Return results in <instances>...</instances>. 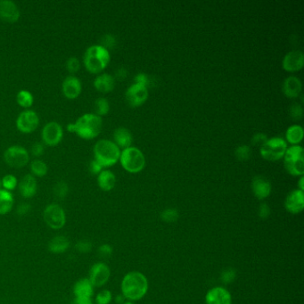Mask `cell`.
Masks as SVG:
<instances>
[{
  "label": "cell",
  "instance_id": "cell-1",
  "mask_svg": "<svg viewBox=\"0 0 304 304\" xmlns=\"http://www.w3.org/2000/svg\"><path fill=\"white\" fill-rule=\"evenodd\" d=\"M103 128L102 117L95 114H85L81 115L74 123L67 125L69 132H73L81 139L91 140L96 139L101 133Z\"/></svg>",
  "mask_w": 304,
  "mask_h": 304
},
{
  "label": "cell",
  "instance_id": "cell-2",
  "mask_svg": "<svg viewBox=\"0 0 304 304\" xmlns=\"http://www.w3.org/2000/svg\"><path fill=\"white\" fill-rule=\"evenodd\" d=\"M148 290L147 279L140 272L132 271L125 275L122 281V293L125 299L138 301L142 299Z\"/></svg>",
  "mask_w": 304,
  "mask_h": 304
},
{
  "label": "cell",
  "instance_id": "cell-3",
  "mask_svg": "<svg viewBox=\"0 0 304 304\" xmlns=\"http://www.w3.org/2000/svg\"><path fill=\"white\" fill-rule=\"evenodd\" d=\"M111 60L110 52L101 45H93L87 48L83 56V63L88 72L98 74L103 72Z\"/></svg>",
  "mask_w": 304,
  "mask_h": 304
},
{
  "label": "cell",
  "instance_id": "cell-4",
  "mask_svg": "<svg viewBox=\"0 0 304 304\" xmlns=\"http://www.w3.org/2000/svg\"><path fill=\"white\" fill-rule=\"evenodd\" d=\"M95 160L102 165L103 168H107L115 164L121 156V149L114 141L109 140H98L94 145Z\"/></svg>",
  "mask_w": 304,
  "mask_h": 304
},
{
  "label": "cell",
  "instance_id": "cell-5",
  "mask_svg": "<svg viewBox=\"0 0 304 304\" xmlns=\"http://www.w3.org/2000/svg\"><path fill=\"white\" fill-rule=\"evenodd\" d=\"M284 164L289 174L292 176H304V147L299 144L287 147L284 155Z\"/></svg>",
  "mask_w": 304,
  "mask_h": 304
},
{
  "label": "cell",
  "instance_id": "cell-6",
  "mask_svg": "<svg viewBox=\"0 0 304 304\" xmlns=\"http://www.w3.org/2000/svg\"><path fill=\"white\" fill-rule=\"evenodd\" d=\"M120 162L129 173H139L145 166V157L141 150L135 146L125 148L121 152Z\"/></svg>",
  "mask_w": 304,
  "mask_h": 304
},
{
  "label": "cell",
  "instance_id": "cell-7",
  "mask_svg": "<svg viewBox=\"0 0 304 304\" xmlns=\"http://www.w3.org/2000/svg\"><path fill=\"white\" fill-rule=\"evenodd\" d=\"M286 149H287L286 141L282 138L274 137L271 139H268V140L261 146L260 153L262 157L265 160L275 162L283 158Z\"/></svg>",
  "mask_w": 304,
  "mask_h": 304
},
{
  "label": "cell",
  "instance_id": "cell-8",
  "mask_svg": "<svg viewBox=\"0 0 304 304\" xmlns=\"http://www.w3.org/2000/svg\"><path fill=\"white\" fill-rule=\"evenodd\" d=\"M43 219L48 227L58 230L64 227L66 224L65 211L57 203L48 204L43 211Z\"/></svg>",
  "mask_w": 304,
  "mask_h": 304
},
{
  "label": "cell",
  "instance_id": "cell-9",
  "mask_svg": "<svg viewBox=\"0 0 304 304\" xmlns=\"http://www.w3.org/2000/svg\"><path fill=\"white\" fill-rule=\"evenodd\" d=\"M5 163L13 168H22L29 163L30 155L26 148L21 145H12L4 153Z\"/></svg>",
  "mask_w": 304,
  "mask_h": 304
},
{
  "label": "cell",
  "instance_id": "cell-10",
  "mask_svg": "<svg viewBox=\"0 0 304 304\" xmlns=\"http://www.w3.org/2000/svg\"><path fill=\"white\" fill-rule=\"evenodd\" d=\"M40 125V117L36 112L30 109L22 111L16 120V127L22 133H31Z\"/></svg>",
  "mask_w": 304,
  "mask_h": 304
},
{
  "label": "cell",
  "instance_id": "cell-11",
  "mask_svg": "<svg viewBox=\"0 0 304 304\" xmlns=\"http://www.w3.org/2000/svg\"><path fill=\"white\" fill-rule=\"evenodd\" d=\"M63 138V129L57 122H50L42 129L41 139L43 143L49 146H56L61 143Z\"/></svg>",
  "mask_w": 304,
  "mask_h": 304
},
{
  "label": "cell",
  "instance_id": "cell-12",
  "mask_svg": "<svg viewBox=\"0 0 304 304\" xmlns=\"http://www.w3.org/2000/svg\"><path fill=\"white\" fill-rule=\"evenodd\" d=\"M148 88L144 85L133 83L126 90V100L131 107H138L145 103L148 98Z\"/></svg>",
  "mask_w": 304,
  "mask_h": 304
},
{
  "label": "cell",
  "instance_id": "cell-13",
  "mask_svg": "<svg viewBox=\"0 0 304 304\" xmlns=\"http://www.w3.org/2000/svg\"><path fill=\"white\" fill-rule=\"evenodd\" d=\"M111 270L103 263H97L92 265L89 270L88 279L94 287H101L108 282Z\"/></svg>",
  "mask_w": 304,
  "mask_h": 304
},
{
  "label": "cell",
  "instance_id": "cell-14",
  "mask_svg": "<svg viewBox=\"0 0 304 304\" xmlns=\"http://www.w3.org/2000/svg\"><path fill=\"white\" fill-rule=\"evenodd\" d=\"M20 9L12 0H0V20L5 22H16L20 18Z\"/></svg>",
  "mask_w": 304,
  "mask_h": 304
},
{
  "label": "cell",
  "instance_id": "cell-15",
  "mask_svg": "<svg viewBox=\"0 0 304 304\" xmlns=\"http://www.w3.org/2000/svg\"><path fill=\"white\" fill-rule=\"evenodd\" d=\"M283 68L289 72H298L304 65V55L302 50L290 51L284 57Z\"/></svg>",
  "mask_w": 304,
  "mask_h": 304
},
{
  "label": "cell",
  "instance_id": "cell-16",
  "mask_svg": "<svg viewBox=\"0 0 304 304\" xmlns=\"http://www.w3.org/2000/svg\"><path fill=\"white\" fill-rule=\"evenodd\" d=\"M284 207L286 211L293 214H297V213L302 212L304 208V191L294 189L292 192H290L288 196L285 198Z\"/></svg>",
  "mask_w": 304,
  "mask_h": 304
},
{
  "label": "cell",
  "instance_id": "cell-17",
  "mask_svg": "<svg viewBox=\"0 0 304 304\" xmlns=\"http://www.w3.org/2000/svg\"><path fill=\"white\" fill-rule=\"evenodd\" d=\"M73 294L75 301L88 302L91 301L94 294V286L88 279L78 280L73 286Z\"/></svg>",
  "mask_w": 304,
  "mask_h": 304
},
{
  "label": "cell",
  "instance_id": "cell-18",
  "mask_svg": "<svg viewBox=\"0 0 304 304\" xmlns=\"http://www.w3.org/2000/svg\"><path fill=\"white\" fill-rule=\"evenodd\" d=\"M271 183L267 178L263 176H255L252 181V190L253 195L259 200H264L269 196L271 193Z\"/></svg>",
  "mask_w": 304,
  "mask_h": 304
},
{
  "label": "cell",
  "instance_id": "cell-19",
  "mask_svg": "<svg viewBox=\"0 0 304 304\" xmlns=\"http://www.w3.org/2000/svg\"><path fill=\"white\" fill-rule=\"evenodd\" d=\"M82 90V84L76 76L70 75L63 80L62 84V94L68 99L77 98Z\"/></svg>",
  "mask_w": 304,
  "mask_h": 304
},
{
  "label": "cell",
  "instance_id": "cell-20",
  "mask_svg": "<svg viewBox=\"0 0 304 304\" xmlns=\"http://www.w3.org/2000/svg\"><path fill=\"white\" fill-rule=\"evenodd\" d=\"M231 294L224 287L211 289L205 296L206 304H231Z\"/></svg>",
  "mask_w": 304,
  "mask_h": 304
},
{
  "label": "cell",
  "instance_id": "cell-21",
  "mask_svg": "<svg viewBox=\"0 0 304 304\" xmlns=\"http://www.w3.org/2000/svg\"><path fill=\"white\" fill-rule=\"evenodd\" d=\"M18 187L22 197L32 198L36 195L37 190H38L36 178L31 174H27L18 183Z\"/></svg>",
  "mask_w": 304,
  "mask_h": 304
},
{
  "label": "cell",
  "instance_id": "cell-22",
  "mask_svg": "<svg viewBox=\"0 0 304 304\" xmlns=\"http://www.w3.org/2000/svg\"><path fill=\"white\" fill-rule=\"evenodd\" d=\"M302 89H303V84L299 78L290 76L284 81L282 91L287 98H298L302 92Z\"/></svg>",
  "mask_w": 304,
  "mask_h": 304
},
{
  "label": "cell",
  "instance_id": "cell-23",
  "mask_svg": "<svg viewBox=\"0 0 304 304\" xmlns=\"http://www.w3.org/2000/svg\"><path fill=\"white\" fill-rule=\"evenodd\" d=\"M94 87L101 93H109L115 88V79L111 74L102 73L95 79Z\"/></svg>",
  "mask_w": 304,
  "mask_h": 304
},
{
  "label": "cell",
  "instance_id": "cell-24",
  "mask_svg": "<svg viewBox=\"0 0 304 304\" xmlns=\"http://www.w3.org/2000/svg\"><path fill=\"white\" fill-rule=\"evenodd\" d=\"M114 143L118 145L119 148H128L131 146L133 142V137L129 129L120 127L114 130Z\"/></svg>",
  "mask_w": 304,
  "mask_h": 304
},
{
  "label": "cell",
  "instance_id": "cell-25",
  "mask_svg": "<svg viewBox=\"0 0 304 304\" xmlns=\"http://www.w3.org/2000/svg\"><path fill=\"white\" fill-rule=\"evenodd\" d=\"M98 186L105 192L114 189L116 184V177L111 170H103L98 175Z\"/></svg>",
  "mask_w": 304,
  "mask_h": 304
},
{
  "label": "cell",
  "instance_id": "cell-26",
  "mask_svg": "<svg viewBox=\"0 0 304 304\" xmlns=\"http://www.w3.org/2000/svg\"><path fill=\"white\" fill-rule=\"evenodd\" d=\"M70 241L67 237L57 236L53 237L48 243V251L55 254H62L67 252L70 248Z\"/></svg>",
  "mask_w": 304,
  "mask_h": 304
},
{
  "label": "cell",
  "instance_id": "cell-27",
  "mask_svg": "<svg viewBox=\"0 0 304 304\" xmlns=\"http://www.w3.org/2000/svg\"><path fill=\"white\" fill-rule=\"evenodd\" d=\"M285 138L287 142L292 145L299 144L304 139V129L301 125L294 124L290 126L286 132H285Z\"/></svg>",
  "mask_w": 304,
  "mask_h": 304
},
{
  "label": "cell",
  "instance_id": "cell-28",
  "mask_svg": "<svg viewBox=\"0 0 304 304\" xmlns=\"http://www.w3.org/2000/svg\"><path fill=\"white\" fill-rule=\"evenodd\" d=\"M14 196L9 191L0 190V215H5L10 212L14 207Z\"/></svg>",
  "mask_w": 304,
  "mask_h": 304
},
{
  "label": "cell",
  "instance_id": "cell-29",
  "mask_svg": "<svg viewBox=\"0 0 304 304\" xmlns=\"http://www.w3.org/2000/svg\"><path fill=\"white\" fill-rule=\"evenodd\" d=\"M16 102L23 108L28 109L31 107L34 102V98L32 94L26 89L20 90L16 95Z\"/></svg>",
  "mask_w": 304,
  "mask_h": 304
},
{
  "label": "cell",
  "instance_id": "cell-30",
  "mask_svg": "<svg viewBox=\"0 0 304 304\" xmlns=\"http://www.w3.org/2000/svg\"><path fill=\"white\" fill-rule=\"evenodd\" d=\"M31 170L32 176L41 178V177L47 175L48 168H47V165L46 164L45 162L40 160V159H35V160L31 162Z\"/></svg>",
  "mask_w": 304,
  "mask_h": 304
},
{
  "label": "cell",
  "instance_id": "cell-31",
  "mask_svg": "<svg viewBox=\"0 0 304 304\" xmlns=\"http://www.w3.org/2000/svg\"><path fill=\"white\" fill-rule=\"evenodd\" d=\"M94 108H95V114L102 117L108 114L110 111V103L106 98H99L95 101Z\"/></svg>",
  "mask_w": 304,
  "mask_h": 304
},
{
  "label": "cell",
  "instance_id": "cell-32",
  "mask_svg": "<svg viewBox=\"0 0 304 304\" xmlns=\"http://www.w3.org/2000/svg\"><path fill=\"white\" fill-rule=\"evenodd\" d=\"M53 192L57 198L60 200H63L68 196V193H69V186H68L67 183L64 181L57 182L54 186Z\"/></svg>",
  "mask_w": 304,
  "mask_h": 304
},
{
  "label": "cell",
  "instance_id": "cell-33",
  "mask_svg": "<svg viewBox=\"0 0 304 304\" xmlns=\"http://www.w3.org/2000/svg\"><path fill=\"white\" fill-rule=\"evenodd\" d=\"M17 186H18V181L16 176L8 174L2 179V188L5 190L11 192L16 189Z\"/></svg>",
  "mask_w": 304,
  "mask_h": 304
},
{
  "label": "cell",
  "instance_id": "cell-34",
  "mask_svg": "<svg viewBox=\"0 0 304 304\" xmlns=\"http://www.w3.org/2000/svg\"><path fill=\"white\" fill-rule=\"evenodd\" d=\"M235 155L237 158V160L239 161H247L250 159L251 155H252V151L249 145L246 144H242L239 145L235 151Z\"/></svg>",
  "mask_w": 304,
  "mask_h": 304
},
{
  "label": "cell",
  "instance_id": "cell-35",
  "mask_svg": "<svg viewBox=\"0 0 304 304\" xmlns=\"http://www.w3.org/2000/svg\"><path fill=\"white\" fill-rule=\"evenodd\" d=\"M113 300V294L111 291L107 289H103L98 293L96 297V304H110Z\"/></svg>",
  "mask_w": 304,
  "mask_h": 304
},
{
  "label": "cell",
  "instance_id": "cell-36",
  "mask_svg": "<svg viewBox=\"0 0 304 304\" xmlns=\"http://www.w3.org/2000/svg\"><path fill=\"white\" fill-rule=\"evenodd\" d=\"M289 114L294 121H300L304 116V108L300 103H293L289 109Z\"/></svg>",
  "mask_w": 304,
  "mask_h": 304
},
{
  "label": "cell",
  "instance_id": "cell-37",
  "mask_svg": "<svg viewBox=\"0 0 304 304\" xmlns=\"http://www.w3.org/2000/svg\"><path fill=\"white\" fill-rule=\"evenodd\" d=\"M75 249L78 253H88L92 250V243L87 239H82L76 243Z\"/></svg>",
  "mask_w": 304,
  "mask_h": 304
},
{
  "label": "cell",
  "instance_id": "cell-38",
  "mask_svg": "<svg viewBox=\"0 0 304 304\" xmlns=\"http://www.w3.org/2000/svg\"><path fill=\"white\" fill-rule=\"evenodd\" d=\"M161 217L166 222H176L179 219V212L175 209H167L162 212Z\"/></svg>",
  "mask_w": 304,
  "mask_h": 304
},
{
  "label": "cell",
  "instance_id": "cell-39",
  "mask_svg": "<svg viewBox=\"0 0 304 304\" xmlns=\"http://www.w3.org/2000/svg\"><path fill=\"white\" fill-rule=\"evenodd\" d=\"M81 68V62L77 57H70L66 61V69L71 73H76Z\"/></svg>",
  "mask_w": 304,
  "mask_h": 304
},
{
  "label": "cell",
  "instance_id": "cell-40",
  "mask_svg": "<svg viewBox=\"0 0 304 304\" xmlns=\"http://www.w3.org/2000/svg\"><path fill=\"white\" fill-rule=\"evenodd\" d=\"M101 43H102V44H100V45H101L102 47H104V48H106L109 51V49L114 48L115 44H116V40H115V37H114V35H112V34H106V35H104V36L102 38Z\"/></svg>",
  "mask_w": 304,
  "mask_h": 304
},
{
  "label": "cell",
  "instance_id": "cell-41",
  "mask_svg": "<svg viewBox=\"0 0 304 304\" xmlns=\"http://www.w3.org/2000/svg\"><path fill=\"white\" fill-rule=\"evenodd\" d=\"M98 253L101 257H110L113 253V247L108 243H103L98 248Z\"/></svg>",
  "mask_w": 304,
  "mask_h": 304
},
{
  "label": "cell",
  "instance_id": "cell-42",
  "mask_svg": "<svg viewBox=\"0 0 304 304\" xmlns=\"http://www.w3.org/2000/svg\"><path fill=\"white\" fill-rule=\"evenodd\" d=\"M31 154L33 156L35 157H40L41 156L44 152H45V147H44V144L41 143V142H36L34 144H32L31 150Z\"/></svg>",
  "mask_w": 304,
  "mask_h": 304
},
{
  "label": "cell",
  "instance_id": "cell-43",
  "mask_svg": "<svg viewBox=\"0 0 304 304\" xmlns=\"http://www.w3.org/2000/svg\"><path fill=\"white\" fill-rule=\"evenodd\" d=\"M103 170L102 165L100 164L98 162L93 159L89 163V171L92 175H98L102 170Z\"/></svg>",
  "mask_w": 304,
  "mask_h": 304
},
{
  "label": "cell",
  "instance_id": "cell-44",
  "mask_svg": "<svg viewBox=\"0 0 304 304\" xmlns=\"http://www.w3.org/2000/svg\"><path fill=\"white\" fill-rule=\"evenodd\" d=\"M267 140H268L267 135L264 134V133H256V134L253 135L252 143L255 145L262 146Z\"/></svg>",
  "mask_w": 304,
  "mask_h": 304
},
{
  "label": "cell",
  "instance_id": "cell-45",
  "mask_svg": "<svg viewBox=\"0 0 304 304\" xmlns=\"http://www.w3.org/2000/svg\"><path fill=\"white\" fill-rule=\"evenodd\" d=\"M31 210V204H29L28 203H22L21 204H19L16 209V212L19 216H25Z\"/></svg>",
  "mask_w": 304,
  "mask_h": 304
},
{
  "label": "cell",
  "instance_id": "cell-46",
  "mask_svg": "<svg viewBox=\"0 0 304 304\" xmlns=\"http://www.w3.org/2000/svg\"><path fill=\"white\" fill-rule=\"evenodd\" d=\"M270 209L267 203H262L259 208V216L262 219H267L269 216Z\"/></svg>",
  "mask_w": 304,
  "mask_h": 304
},
{
  "label": "cell",
  "instance_id": "cell-47",
  "mask_svg": "<svg viewBox=\"0 0 304 304\" xmlns=\"http://www.w3.org/2000/svg\"><path fill=\"white\" fill-rule=\"evenodd\" d=\"M135 83H139L144 85L145 87H147L148 84V77L146 74L144 73H138L135 77Z\"/></svg>",
  "mask_w": 304,
  "mask_h": 304
},
{
  "label": "cell",
  "instance_id": "cell-48",
  "mask_svg": "<svg viewBox=\"0 0 304 304\" xmlns=\"http://www.w3.org/2000/svg\"><path fill=\"white\" fill-rule=\"evenodd\" d=\"M234 278H235V272L231 269L227 270L225 273L222 275V280L225 283H230V281L234 280Z\"/></svg>",
  "mask_w": 304,
  "mask_h": 304
},
{
  "label": "cell",
  "instance_id": "cell-49",
  "mask_svg": "<svg viewBox=\"0 0 304 304\" xmlns=\"http://www.w3.org/2000/svg\"><path fill=\"white\" fill-rule=\"evenodd\" d=\"M127 75H128V72L125 68H119L115 72V77L117 78L118 80H124L125 78L127 77Z\"/></svg>",
  "mask_w": 304,
  "mask_h": 304
},
{
  "label": "cell",
  "instance_id": "cell-50",
  "mask_svg": "<svg viewBox=\"0 0 304 304\" xmlns=\"http://www.w3.org/2000/svg\"><path fill=\"white\" fill-rule=\"evenodd\" d=\"M115 302H116V304H123L125 303V297H124L122 294L117 295L116 298H115Z\"/></svg>",
  "mask_w": 304,
  "mask_h": 304
},
{
  "label": "cell",
  "instance_id": "cell-51",
  "mask_svg": "<svg viewBox=\"0 0 304 304\" xmlns=\"http://www.w3.org/2000/svg\"><path fill=\"white\" fill-rule=\"evenodd\" d=\"M298 185H299L300 190H304V176H301L300 178L299 182H298Z\"/></svg>",
  "mask_w": 304,
  "mask_h": 304
},
{
  "label": "cell",
  "instance_id": "cell-52",
  "mask_svg": "<svg viewBox=\"0 0 304 304\" xmlns=\"http://www.w3.org/2000/svg\"><path fill=\"white\" fill-rule=\"evenodd\" d=\"M1 189H3V188H2V179H0V190H1Z\"/></svg>",
  "mask_w": 304,
  "mask_h": 304
},
{
  "label": "cell",
  "instance_id": "cell-53",
  "mask_svg": "<svg viewBox=\"0 0 304 304\" xmlns=\"http://www.w3.org/2000/svg\"><path fill=\"white\" fill-rule=\"evenodd\" d=\"M123 304H134L133 303H131V302H125Z\"/></svg>",
  "mask_w": 304,
  "mask_h": 304
},
{
  "label": "cell",
  "instance_id": "cell-54",
  "mask_svg": "<svg viewBox=\"0 0 304 304\" xmlns=\"http://www.w3.org/2000/svg\"><path fill=\"white\" fill-rule=\"evenodd\" d=\"M94 304L93 303H92V302H90V303H88V304Z\"/></svg>",
  "mask_w": 304,
  "mask_h": 304
}]
</instances>
